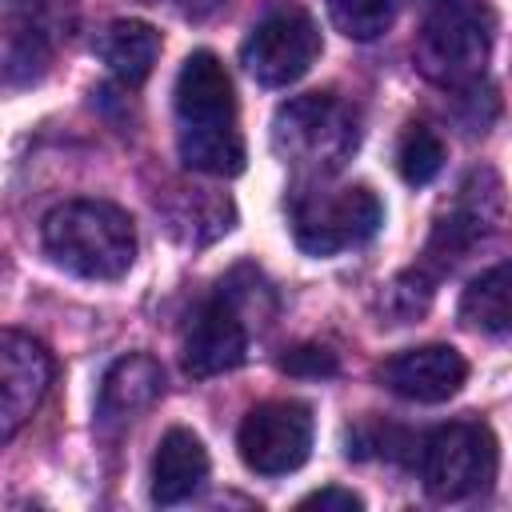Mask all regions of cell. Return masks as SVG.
<instances>
[{
  "label": "cell",
  "instance_id": "cell-19",
  "mask_svg": "<svg viewBox=\"0 0 512 512\" xmlns=\"http://www.w3.org/2000/svg\"><path fill=\"white\" fill-rule=\"evenodd\" d=\"M200 224H208V232H212V240H216L220 232L232 228V204L220 200V196H200V192L184 196L180 208L172 212V232H176L184 244H204V228H200Z\"/></svg>",
  "mask_w": 512,
  "mask_h": 512
},
{
  "label": "cell",
  "instance_id": "cell-6",
  "mask_svg": "<svg viewBox=\"0 0 512 512\" xmlns=\"http://www.w3.org/2000/svg\"><path fill=\"white\" fill-rule=\"evenodd\" d=\"M320 56V28L308 8L280 0L264 8V16L252 24V32L240 44V64L248 76L264 88H284L300 80Z\"/></svg>",
  "mask_w": 512,
  "mask_h": 512
},
{
  "label": "cell",
  "instance_id": "cell-22",
  "mask_svg": "<svg viewBox=\"0 0 512 512\" xmlns=\"http://www.w3.org/2000/svg\"><path fill=\"white\" fill-rule=\"evenodd\" d=\"M364 500L356 496V492H348V488H320V492H308L304 500H300V508H320V512H328V508H336V512H356Z\"/></svg>",
  "mask_w": 512,
  "mask_h": 512
},
{
  "label": "cell",
  "instance_id": "cell-5",
  "mask_svg": "<svg viewBox=\"0 0 512 512\" xmlns=\"http://www.w3.org/2000/svg\"><path fill=\"white\" fill-rule=\"evenodd\" d=\"M496 464H500V456H496L492 428L472 424V420L436 428L420 448L424 492L440 504H456V500L484 492L496 476Z\"/></svg>",
  "mask_w": 512,
  "mask_h": 512
},
{
  "label": "cell",
  "instance_id": "cell-20",
  "mask_svg": "<svg viewBox=\"0 0 512 512\" xmlns=\"http://www.w3.org/2000/svg\"><path fill=\"white\" fill-rule=\"evenodd\" d=\"M428 300H432V280L428 272L412 268V272H400L388 288H384V316L392 324H408L416 316L428 312Z\"/></svg>",
  "mask_w": 512,
  "mask_h": 512
},
{
  "label": "cell",
  "instance_id": "cell-18",
  "mask_svg": "<svg viewBox=\"0 0 512 512\" xmlns=\"http://www.w3.org/2000/svg\"><path fill=\"white\" fill-rule=\"evenodd\" d=\"M396 168L408 184H428L444 168V140L428 124H408L396 144Z\"/></svg>",
  "mask_w": 512,
  "mask_h": 512
},
{
  "label": "cell",
  "instance_id": "cell-1",
  "mask_svg": "<svg viewBox=\"0 0 512 512\" xmlns=\"http://www.w3.org/2000/svg\"><path fill=\"white\" fill-rule=\"evenodd\" d=\"M176 144L180 160L192 172L236 176L244 168V140L236 128V92L232 76L216 52L200 48L180 64L176 76Z\"/></svg>",
  "mask_w": 512,
  "mask_h": 512
},
{
  "label": "cell",
  "instance_id": "cell-15",
  "mask_svg": "<svg viewBox=\"0 0 512 512\" xmlns=\"http://www.w3.org/2000/svg\"><path fill=\"white\" fill-rule=\"evenodd\" d=\"M156 56H160V32L144 20H112L108 32L100 36V60L128 88L152 76Z\"/></svg>",
  "mask_w": 512,
  "mask_h": 512
},
{
  "label": "cell",
  "instance_id": "cell-2",
  "mask_svg": "<svg viewBox=\"0 0 512 512\" xmlns=\"http://www.w3.org/2000/svg\"><path fill=\"white\" fill-rule=\"evenodd\" d=\"M44 252L72 276L120 280L136 260V228L108 200H68L44 216Z\"/></svg>",
  "mask_w": 512,
  "mask_h": 512
},
{
  "label": "cell",
  "instance_id": "cell-13",
  "mask_svg": "<svg viewBox=\"0 0 512 512\" xmlns=\"http://www.w3.org/2000/svg\"><path fill=\"white\" fill-rule=\"evenodd\" d=\"M164 392V368L160 360L132 352L124 360H116L104 380H100V396H96V428L104 436L128 428L140 412H148Z\"/></svg>",
  "mask_w": 512,
  "mask_h": 512
},
{
  "label": "cell",
  "instance_id": "cell-12",
  "mask_svg": "<svg viewBox=\"0 0 512 512\" xmlns=\"http://www.w3.org/2000/svg\"><path fill=\"white\" fill-rule=\"evenodd\" d=\"M380 380L416 404H440L452 400L464 380H468V364L452 344H420L408 352H396L380 364Z\"/></svg>",
  "mask_w": 512,
  "mask_h": 512
},
{
  "label": "cell",
  "instance_id": "cell-11",
  "mask_svg": "<svg viewBox=\"0 0 512 512\" xmlns=\"http://www.w3.org/2000/svg\"><path fill=\"white\" fill-rule=\"evenodd\" d=\"M244 356H248L244 316L224 296L204 300L184 324V340H180L184 372L196 380H208V376L232 372L236 364H244Z\"/></svg>",
  "mask_w": 512,
  "mask_h": 512
},
{
  "label": "cell",
  "instance_id": "cell-21",
  "mask_svg": "<svg viewBox=\"0 0 512 512\" xmlns=\"http://www.w3.org/2000/svg\"><path fill=\"white\" fill-rule=\"evenodd\" d=\"M280 372L300 376V380H324V376H336L340 372V360L324 344H296V348H288L280 356Z\"/></svg>",
  "mask_w": 512,
  "mask_h": 512
},
{
  "label": "cell",
  "instance_id": "cell-16",
  "mask_svg": "<svg viewBox=\"0 0 512 512\" xmlns=\"http://www.w3.org/2000/svg\"><path fill=\"white\" fill-rule=\"evenodd\" d=\"M460 320L488 336H504L512 324V268L500 260L480 272L460 296Z\"/></svg>",
  "mask_w": 512,
  "mask_h": 512
},
{
  "label": "cell",
  "instance_id": "cell-4",
  "mask_svg": "<svg viewBox=\"0 0 512 512\" xmlns=\"http://www.w3.org/2000/svg\"><path fill=\"white\" fill-rule=\"evenodd\" d=\"M356 144H360V120L332 92L296 96L280 104L272 116V148L296 172L328 176L356 152Z\"/></svg>",
  "mask_w": 512,
  "mask_h": 512
},
{
  "label": "cell",
  "instance_id": "cell-3",
  "mask_svg": "<svg viewBox=\"0 0 512 512\" xmlns=\"http://www.w3.org/2000/svg\"><path fill=\"white\" fill-rule=\"evenodd\" d=\"M496 16L480 0H424L416 32V64L444 88H468L480 80L492 52Z\"/></svg>",
  "mask_w": 512,
  "mask_h": 512
},
{
  "label": "cell",
  "instance_id": "cell-10",
  "mask_svg": "<svg viewBox=\"0 0 512 512\" xmlns=\"http://www.w3.org/2000/svg\"><path fill=\"white\" fill-rule=\"evenodd\" d=\"M52 384V356L24 332L0 328V448L32 420Z\"/></svg>",
  "mask_w": 512,
  "mask_h": 512
},
{
  "label": "cell",
  "instance_id": "cell-14",
  "mask_svg": "<svg viewBox=\"0 0 512 512\" xmlns=\"http://www.w3.org/2000/svg\"><path fill=\"white\" fill-rule=\"evenodd\" d=\"M208 476V452L196 432L168 428L152 456V500L156 504H180L188 500Z\"/></svg>",
  "mask_w": 512,
  "mask_h": 512
},
{
  "label": "cell",
  "instance_id": "cell-8",
  "mask_svg": "<svg viewBox=\"0 0 512 512\" xmlns=\"http://www.w3.org/2000/svg\"><path fill=\"white\" fill-rule=\"evenodd\" d=\"M240 460L256 476H288L312 452V412L300 400H264L256 404L236 432Z\"/></svg>",
  "mask_w": 512,
  "mask_h": 512
},
{
  "label": "cell",
  "instance_id": "cell-9",
  "mask_svg": "<svg viewBox=\"0 0 512 512\" xmlns=\"http://www.w3.org/2000/svg\"><path fill=\"white\" fill-rule=\"evenodd\" d=\"M504 216V184L496 172L480 168L468 176V184L460 188L456 204L448 212L436 216L432 236H428V256L444 268H452L456 260H464L480 240H488L500 228Z\"/></svg>",
  "mask_w": 512,
  "mask_h": 512
},
{
  "label": "cell",
  "instance_id": "cell-7",
  "mask_svg": "<svg viewBox=\"0 0 512 512\" xmlns=\"http://www.w3.org/2000/svg\"><path fill=\"white\" fill-rule=\"evenodd\" d=\"M384 204L368 184L340 188L332 196H300L292 204V236L308 256H336L340 248L364 244L380 232Z\"/></svg>",
  "mask_w": 512,
  "mask_h": 512
},
{
  "label": "cell",
  "instance_id": "cell-17",
  "mask_svg": "<svg viewBox=\"0 0 512 512\" xmlns=\"http://www.w3.org/2000/svg\"><path fill=\"white\" fill-rule=\"evenodd\" d=\"M328 4V20L336 24V32H344L348 40H376L392 28L400 0H324Z\"/></svg>",
  "mask_w": 512,
  "mask_h": 512
}]
</instances>
